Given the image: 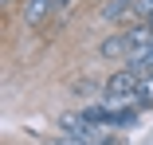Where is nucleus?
I'll use <instances>...</instances> for the list:
<instances>
[{"mask_svg": "<svg viewBox=\"0 0 153 145\" xmlns=\"http://www.w3.org/2000/svg\"><path fill=\"white\" fill-rule=\"evenodd\" d=\"M137 86H141V75L126 67V71H118V75H110V82H106V90H102V102H106V106H114V110H118L122 102L130 106V102H137Z\"/></svg>", "mask_w": 153, "mask_h": 145, "instance_id": "f257e3e1", "label": "nucleus"}, {"mask_svg": "<svg viewBox=\"0 0 153 145\" xmlns=\"http://www.w3.org/2000/svg\"><path fill=\"white\" fill-rule=\"evenodd\" d=\"M126 39H130V47H134V51H149V47H153V24L137 20L134 27H126Z\"/></svg>", "mask_w": 153, "mask_h": 145, "instance_id": "20e7f679", "label": "nucleus"}, {"mask_svg": "<svg viewBox=\"0 0 153 145\" xmlns=\"http://www.w3.org/2000/svg\"><path fill=\"white\" fill-rule=\"evenodd\" d=\"M55 8H59V0H24V24L27 27H39Z\"/></svg>", "mask_w": 153, "mask_h": 145, "instance_id": "f03ea898", "label": "nucleus"}, {"mask_svg": "<svg viewBox=\"0 0 153 145\" xmlns=\"http://www.w3.org/2000/svg\"><path fill=\"white\" fill-rule=\"evenodd\" d=\"M137 102H141V106H153V75H141V86H137Z\"/></svg>", "mask_w": 153, "mask_h": 145, "instance_id": "423d86ee", "label": "nucleus"}, {"mask_svg": "<svg viewBox=\"0 0 153 145\" xmlns=\"http://www.w3.org/2000/svg\"><path fill=\"white\" fill-rule=\"evenodd\" d=\"M134 4H137V0H106V4H102V20L106 24H122L134 12Z\"/></svg>", "mask_w": 153, "mask_h": 145, "instance_id": "39448f33", "label": "nucleus"}, {"mask_svg": "<svg viewBox=\"0 0 153 145\" xmlns=\"http://www.w3.org/2000/svg\"><path fill=\"white\" fill-rule=\"evenodd\" d=\"M130 39H126V32H114V36H106L102 43H98V55L102 59H130Z\"/></svg>", "mask_w": 153, "mask_h": 145, "instance_id": "7ed1b4c3", "label": "nucleus"}, {"mask_svg": "<svg viewBox=\"0 0 153 145\" xmlns=\"http://www.w3.org/2000/svg\"><path fill=\"white\" fill-rule=\"evenodd\" d=\"M134 12H137L145 24H149V20H153V0H137V4H134Z\"/></svg>", "mask_w": 153, "mask_h": 145, "instance_id": "6e6552de", "label": "nucleus"}, {"mask_svg": "<svg viewBox=\"0 0 153 145\" xmlns=\"http://www.w3.org/2000/svg\"><path fill=\"white\" fill-rule=\"evenodd\" d=\"M102 4H106V0H102Z\"/></svg>", "mask_w": 153, "mask_h": 145, "instance_id": "9d476101", "label": "nucleus"}, {"mask_svg": "<svg viewBox=\"0 0 153 145\" xmlns=\"http://www.w3.org/2000/svg\"><path fill=\"white\" fill-rule=\"evenodd\" d=\"M75 94H79V98H90V94H98V82H75Z\"/></svg>", "mask_w": 153, "mask_h": 145, "instance_id": "1a4fd4ad", "label": "nucleus"}, {"mask_svg": "<svg viewBox=\"0 0 153 145\" xmlns=\"http://www.w3.org/2000/svg\"><path fill=\"white\" fill-rule=\"evenodd\" d=\"M130 126H137V110H118L114 114V129H130Z\"/></svg>", "mask_w": 153, "mask_h": 145, "instance_id": "0eeeda50", "label": "nucleus"}]
</instances>
